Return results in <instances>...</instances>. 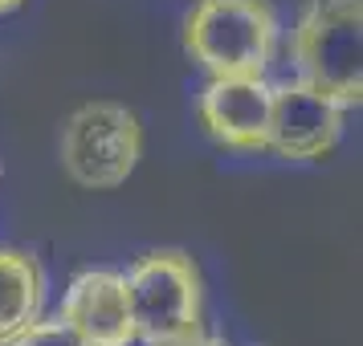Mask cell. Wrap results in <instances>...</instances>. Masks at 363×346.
Here are the masks:
<instances>
[{
	"label": "cell",
	"mask_w": 363,
	"mask_h": 346,
	"mask_svg": "<svg viewBox=\"0 0 363 346\" xmlns=\"http://www.w3.org/2000/svg\"><path fill=\"white\" fill-rule=\"evenodd\" d=\"M278 33L269 0H196L184 17V53L208 78H265Z\"/></svg>",
	"instance_id": "obj_1"
},
{
	"label": "cell",
	"mask_w": 363,
	"mask_h": 346,
	"mask_svg": "<svg viewBox=\"0 0 363 346\" xmlns=\"http://www.w3.org/2000/svg\"><path fill=\"white\" fill-rule=\"evenodd\" d=\"M298 82L343 110L363 102V0H311L294 25Z\"/></svg>",
	"instance_id": "obj_2"
},
{
	"label": "cell",
	"mask_w": 363,
	"mask_h": 346,
	"mask_svg": "<svg viewBox=\"0 0 363 346\" xmlns=\"http://www.w3.org/2000/svg\"><path fill=\"white\" fill-rule=\"evenodd\" d=\"M143 159V127L118 102H86L62 127V171L86 192H111Z\"/></svg>",
	"instance_id": "obj_3"
},
{
	"label": "cell",
	"mask_w": 363,
	"mask_h": 346,
	"mask_svg": "<svg viewBox=\"0 0 363 346\" xmlns=\"http://www.w3.org/2000/svg\"><path fill=\"white\" fill-rule=\"evenodd\" d=\"M123 281L139 342H172L204 330V281L188 253H147L131 265V273H123Z\"/></svg>",
	"instance_id": "obj_4"
},
{
	"label": "cell",
	"mask_w": 363,
	"mask_h": 346,
	"mask_svg": "<svg viewBox=\"0 0 363 346\" xmlns=\"http://www.w3.org/2000/svg\"><path fill=\"white\" fill-rule=\"evenodd\" d=\"M343 139V106L327 94L311 90L306 82L274 86V110H269V147L290 163L327 159Z\"/></svg>",
	"instance_id": "obj_5"
},
{
	"label": "cell",
	"mask_w": 363,
	"mask_h": 346,
	"mask_svg": "<svg viewBox=\"0 0 363 346\" xmlns=\"http://www.w3.org/2000/svg\"><path fill=\"white\" fill-rule=\"evenodd\" d=\"M274 86L265 78H208L200 94V122L220 147L265 151L269 147Z\"/></svg>",
	"instance_id": "obj_6"
},
{
	"label": "cell",
	"mask_w": 363,
	"mask_h": 346,
	"mask_svg": "<svg viewBox=\"0 0 363 346\" xmlns=\"http://www.w3.org/2000/svg\"><path fill=\"white\" fill-rule=\"evenodd\" d=\"M62 322L82 334L90 346H135V318L127 301V281L115 269H86L69 281L62 297Z\"/></svg>",
	"instance_id": "obj_7"
},
{
	"label": "cell",
	"mask_w": 363,
	"mask_h": 346,
	"mask_svg": "<svg viewBox=\"0 0 363 346\" xmlns=\"http://www.w3.org/2000/svg\"><path fill=\"white\" fill-rule=\"evenodd\" d=\"M45 310V273L33 253L0 248V346L33 326Z\"/></svg>",
	"instance_id": "obj_8"
},
{
	"label": "cell",
	"mask_w": 363,
	"mask_h": 346,
	"mask_svg": "<svg viewBox=\"0 0 363 346\" xmlns=\"http://www.w3.org/2000/svg\"><path fill=\"white\" fill-rule=\"evenodd\" d=\"M9 346H90V342L62 318H37L33 326L25 334H17Z\"/></svg>",
	"instance_id": "obj_9"
},
{
	"label": "cell",
	"mask_w": 363,
	"mask_h": 346,
	"mask_svg": "<svg viewBox=\"0 0 363 346\" xmlns=\"http://www.w3.org/2000/svg\"><path fill=\"white\" fill-rule=\"evenodd\" d=\"M147 346H229L220 334H208V330H196V334H184V338H172V342H147Z\"/></svg>",
	"instance_id": "obj_10"
},
{
	"label": "cell",
	"mask_w": 363,
	"mask_h": 346,
	"mask_svg": "<svg viewBox=\"0 0 363 346\" xmlns=\"http://www.w3.org/2000/svg\"><path fill=\"white\" fill-rule=\"evenodd\" d=\"M21 4H29V0H0V17H9V13H17Z\"/></svg>",
	"instance_id": "obj_11"
}]
</instances>
